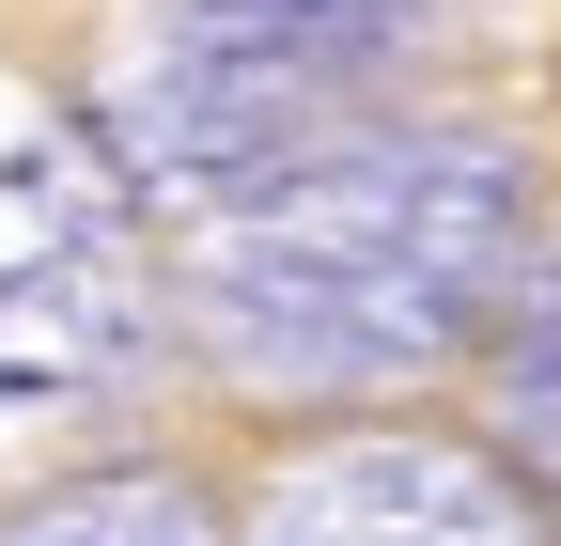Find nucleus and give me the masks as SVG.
Masks as SVG:
<instances>
[{"instance_id": "nucleus-1", "label": "nucleus", "mask_w": 561, "mask_h": 546, "mask_svg": "<svg viewBox=\"0 0 561 546\" xmlns=\"http://www.w3.org/2000/svg\"><path fill=\"white\" fill-rule=\"evenodd\" d=\"M483 250H500V172L468 141H437V157H328V172L280 187L265 219H234L219 328L280 297L297 328L250 344L265 375H390L421 344H453Z\"/></svg>"}]
</instances>
